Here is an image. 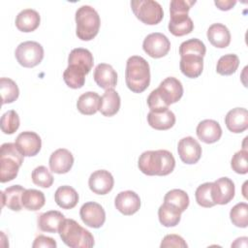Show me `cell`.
Masks as SVG:
<instances>
[{"instance_id": "obj_18", "label": "cell", "mask_w": 248, "mask_h": 248, "mask_svg": "<svg viewBox=\"0 0 248 248\" xmlns=\"http://www.w3.org/2000/svg\"><path fill=\"white\" fill-rule=\"evenodd\" d=\"M93 78L97 85L105 90L113 89L117 83V74L115 70L107 63H100L96 66Z\"/></svg>"}, {"instance_id": "obj_34", "label": "cell", "mask_w": 248, "mask_h": 248, "mask_svg": "<svg viewBox=\"0 0 248 248\" xmlns=\"http://www.w3.org/2000/svg\"><path fill=\"white\" fill-rule=\"evenodd\" d=\"M189 202L188 194L181 189H172L164 197V202L176 207L181 213L187 209Z\"/></svg>"}, {"instance_id": "obj_15", "label": "cell", "mask_w": 248, "mask_h": 248, "mask_svg": "<svg viewBox=\"0 0 248 248\" xmlns=\"http://www.w3.org/2000/svg\"><path fill=\"white\" fill-rule=\"evenodd\" d=\"M114 205L122 214L127 216L133 215L138 212L140 207V199L134 191H122L115 197Z\"/></svg>"}, {"instance_id": "obj_4", "label": "cell", "mask_w": 248, "mask_h": 248, "mask_svg": "<svg viewBox=\"0 0 248 248\" xmlns=\"http://www.w3.org/2000/svg\"><path fill=\"white\" fill-rule=\"evenodd\" d=\"M23 155L16 143L6 142L0 149V181L2 183L16 177L18 170L23 163Z\"/></svg>"}, {"instance_id": "obj_10", "label": "cell", "mask_w": 248, "mask_h": 248, "mask_svg": "<svg viewBox=\"0 0 248 248\" xmlns=\"http://www.w3.org/2000/svg\"><path fill=\"white\" fill-rule=\"evenodd\" d=\"M159 96L164 101V103L169 107L180 100L183 95V86L180 80L173 77H169L165 78L156 88Z\"/></svg>"}, {"instance_id": "obj_27", "label": "cell", "mask_w": 248, "mask_h": 248, "mask_svg": "<svg viewBox=\"0 0 248 248\" xmlns=\"http://www.w3.org/2000/svg\"><path fill=\"white\" fill-rule=\"evenodd\" d=\"M168 27L172 35L180 37L191 33L194 29V23L188 14L172 15Z\"/></svg>"}, {"instance_id": "obj_39", "label": "cell", "mask_w": 248, "mask_h": 248, "mask_svg": "<svg viewBox=\"0 0 248 248\" xmlns=\"http://www.w3.org/2000/svg\"><path fill=\"white\" fill-rule=\"evenodd\" d=\"M212 182H205L200 185L196 192V202L199 205L202 207H212L215 205V202L212 200Z\"/></svg>"}, {"instance_id": "obj_45", "label": "cell", "mask_w": 248, "mask_h": 248, "mask_svg": "<svg viewBox=\"0 0 248 248\" xmlns=\"http://www.w3.org/2000/svg\"><path fill=\"white\" fill-rule=\"evenodd\" d=\"M147 105L148 108H150V110H156V109H161V108H169L164 101L161 99V97L159 96L158 92L156 89L152 90L147 98Z\"/></svg>"}, {"instance_id": "obj_20", "label": "cell", "mask_w": 248, "mask_h": 248, "mask_svg": "<svg viewBox=\"0 0 248 248\" xmlns=\"http://www.w3.org/2000/svg\"><path fill=\"white\" fill-rule=\"evenodd\" d=\"M227 128L235 134L242 133L248 128V111L244 108H234L231 109L226 117Z\"/></svg>"}, {"instance_id": "obj_19", "label": "cell", "mask_w": 248, "mask_h": 248, "mask_svg": "<svg viewBox=\"0 0 248 248\" xmlns=\"http://www.w3.org/2000/svg\"><path fill=\"white\" fill-rule=\"evenodd\" d=\"M196 133L202 141L205 143H214L221 139L222 128L217 121L204 119L198 124Z\"/></svg>"}, {"instance_id": "obj_33", "label": "cell", "mask_w": 248, "mask_h": 248, "mask_svg": "<svg viewBox=\"0 0 248 248\" xmlns=\"http://www.w3.org/2000/svg\"><path fill=\"white\" fill-rule=\"evenodd\" d=\"M21 202L24 208L30 211H37L45 205L46 198L42 191L36 189H26L22 195Z\"/></svg>"}, {"instance_id": "obj_44", "label": "cell", "mask_w": 248, "mask_h": 248, "mask_svg": "<svg viewBox=\"0 0 248 248\" xmlns=\"http://www.w3.org/2000/svg\"><path fill=\"white\" fill-rule=\"evenodd\" d=\"M161 248H167V247H181L186 248L188 245L185 242V240L177 234H167L162 242H161Z\"/></svg>"}, {"instance_id": "obj_14", "label": "cell", "mask_w": 248, "mask_h": 248, "mask_svg": "<svg viewBox=\"0 0 248 248\" xmlns=\"http://www.w3.org/2000/svg\"><path fill=\"white\" fill-rule=\"evenodd\" d=\"M114 179L111 173L106 170H98L91 173L88 179L90 190L98 195H106L113 188Z\"/></svg>"}, {"instance_id": "obj_22", "label": "cell", "mask_w": 248, "mask_h": 248, "mask_svg": "<svg viewBox=\"0 0 248 248\" xmlns=\"http://www.w3.org/2000/svg\"><path fill=\"white\" fill-rule=\"evenodd\" d=\"M207 39L212 46L218 48H225L231 43V33L227 26L222 23H213L206 33Z\"/></svg>"}, {"instance_id": "obj_29", "label": "cell", "mask_w": 248, "mask_h": 248, "mask_svg": "<svg viewBox=\"0 0 248 248\" xmlns=\"http://www.w3.org/2000/svg\"><path fill=\"white\" fill-rule=\"evenodd\" d=\"M100 99L98 93L88 91L81 94L77 102V108L78 111L85 115L95 114L99 110Z\"/></svg>"}, {"instance_id": "obj_1", "label": "cell", "mask_w": 248, "mask_h": 248, "mask_svg": "<svg viewBox=\"0 0 248 248\" xmlns=\"http://www.w3.org/2000/svg\"><path fill=\"white\" fill-rule=\"evenodd\" d=\"M138 167L146 175L165 176L174 170L175 159L170 151L165 149L148 150L140 156Z\"/></svg>"}, {"instance_id": "obj_24", "label": "cell", "mask_w": 248, "mask_h": 248, "mask_svg": "<svg viewBox=\"0 0 248 248\" xmlns=\"http://www.w3.org/2000/svg\"><path fill=\"white\" fill-rule=\"evenodd\" d=\"M41 17L37 11L24 9L16 17V26L21 32H32L40 25Z\"/></svg>"}, {"instance_id": "obj_25", "label": "cell", "mask_w": 248, "mask_h": 248, "mask_svg": "<svg viewBox=\"0 0 248 248\" xmlns=\"http://www.w3.org/2000/svg\"><path fill=\"white\" fill-rule=\"evenodd\" d=\"M26 189L20 185H13L6 188L2 194V206L6 205L13 211H20L22 205V195Z\"/></svg>"}, {"instance_id": "obj_13", "label": "cell", "mask_w": 248, "mask_h": 248, "mask_svg": "<svg viewBox=\"0 0 248 248\" xmlns=\"http://www.w3.org/2000/svg\"><path fill=\"white\" fill-rule=\"evenodd\" d=\"M234 183L228 177H221L212 182V200L215 204H227L234 197Z\"/></svg>"}, {"instance_id": "obj_42", "label": "cell", "mask_w": 248, "mask_h": 248, "mask_svg": "<svg viewBox=\"0 0 248 248\" xmlns=\"http://www.w3.org/2000/svg\"><path fill=\"white\" fill-rule=\"evenodd\" d=\"M247 150L242 149L234 153L231 161V167L232 170L239 174H245L248 171V165H247Z\"/></svg>"}, {"instance_id": "obj_23", "label": "cell", "mask_w": 248, "mask_h": 248, "mask_svg": "<svg viewBox=\"0 0 248 248\" xmlns=\"http://www.w3.org/2000/svg\"><path fill=\"white\" fill-rule=\"evenodd\" d=\"M64 220L65 216L61 212L57 210H49L42 213L38 217V227L43 232L55 233L58 232Z\"/></svg>"}, {"instance_id": "obj_17", "label": "cell", "mask_w": 248, "mask_h": 248, "mask_svg": "<svg viewBox=\"0 0 248 248\" xmlns=\"http://www.w3.org/2000/svg\"><path fill=\"white\" fill-rule=\"evenodd\" d=\"M147 122L155 130H168L174 125L175 115L169 108L150 110L147 114Z\"/></svg>"}, {"instance_id": "obj_6", "label": "cell", "mask_w": 248, "mask_h": 248, "mask_svg": "<svg viewBox=\"0 0 248 248\" xmlns=\"http://www.w3.org/2000/svg\"><path fill=\"white\" fill-rule=\"evenodd\" d=\"M131 8L136 17L144 24H158L164 16L162 6L154 0H133Z\"/></svg>"}, {"instance_id": "obj_40", "label": "cell", "mask_w": 248, "mask_h": 248, "mask_svg": "<svg viewBox=\"0 0 248 248\" xmlns=\"http://www.w3.org/2000/svg\"><path fill=\"white\" fill-rule=\"evenodd\" d=\"M19 127V116L14 109L6 111L1 117V130L4 134L12 135Z\"/></svg>"}, {"instance_id": "obj_16", "label": "cell", "mask_w": 248, "mask_h": 248, "mask_svg": "<svg viewBox=\"0 0 248 248\" xmlns=\"http://www.w3.org/2000/svg\"><path fill=\"white\" fill-rule=\"evenodd\" d=\"M49 169L59 174L67 173L74 165V156L66 148H59L51 153L49 157Z\"/></svg>"}, {"instance_id": "obj_11", "label": "cell", "mask_w": 248, "mask_h": 248, "mask_svg": "<svg viewBox=\"0 0 248 248\" xmlns=\"http://www.w3.org/2000/svg\"><path fill=\"white\" fill-rule=\"evenodd\" d=\"M177 152L183 163L192 165L196 164L201 159L202 147L194 138L185 137L179 140Z\"/></svg>"}, {"instance_id": "obj_2", "label": "cell", "mask_w": 248, "mask_h": 248, "mask_svg": "<svg viewBox=\"0 0 248 248\" xmlns=\"http://www.w3.org/2000/svg\"><path fill=\"white\" fill-rule=\"evenodd\" d=\"M125 80L128 88L132 92H143L150 83V68L148 62L139 55L129 57L126 63Z\"/></svg>"}, {"instance_id": "obj_43", "label": "cell", "mask_w": 248, "mask_h": 248, "mask_svg": "<svg viewBox=\"0 0 248 248\" xmlns=\"http://www.w3.org/2000/svg\"><path fill=\"white\" fill-rule=\"evenodd\" d=\"M195 3L194 0H172L170 4V16L188 14Z\"/></svg>"}, {"instance_id": "obj_32", "label": "cell", "mask_w": 248, "mask_h": 248, "mask_svg": "<svg viewBox=\"0 0 248 248\" xmlns=\"http://www.w3.org/2000/svg\"><path fill=\"white\" fill-rule=\"evenodd\" d=\"M158 217L160 223L165 227H174L178 225L181 219V212L174 206L163 202L158 209Z\"/></svg>"}, {"instance_id": "obj_26", "label": "cell", "mask_w": 248, "mask_h": 248, "mask_svg": "<svg viewBox=\"0 0 248 248\" xmlns=\"http://www.w3.org/2000/svg\"><path fill=\"white\" fill-rule=\"evenodd\" d=\"M120 97L114 89H108L105 91L100 99L99 111L105 116H112L116 114L120 108Z\"/></svg>"}, {"instance_id": "obj_30", "label": "cell", "mask_w": 248, "mask_h": 248, "mask_svg": "<svg viewBox=\"0 0 248 248\" xmlns=\"http://www.w3.org/2000/svg\"><path fill=\"white\" fill-rule=\"evenodd\" d=\"M94 59L92 53L82 47H77L71 50L69 56H68V65H77L78 67H81L86 71L88 74L90 70L93 67Z\"/></svg>"}, {"instance_id": "obj_37", "label": "cell", "mask_w": 248, "mask_h": 248, "mask_svg": "<svg viewBox=\"0 0 248 248\" xmlns=\"http://www.w3.org/2000/svg\"><path fill=\"white\" fill-rule=\"evenodd\" d=\"M232 223L238 228H246L248 226V204L246 202H238L230 212Z\"/></svg>"}, {"instance_id": "obj_12", "label": "cell", "mask_w": 248, "mask_h": 248, "mask_svg": "<svg viewBox=\"0 0 248 248\" xmlns=\"http://www.w3.org/2000/svg\"><path fill=\"white\" fill-rule=\"evenodd\" d=\"M16 145L23 156L32 157L37 155L42 147V140L40 136L31 131L20 133L16 139Z\"/></svg>"}, {"instance_id": "obj_41", "label": "cell", "mask_w": 248, "mask_h": 248, "mask_svg": "<svg viewBox=\"0 0 248 248\" xmlns=\"http://www.w3.org/2000/svg\"><path fill=\"white\" fill-rule=\"evenodd\" d=\"M31 177L34 184L43 188H48L53 183V176L45 166L35 168L32 171Z\"/></svg>"}, {"instance_id": "obj_3", "label": "cell", "mask_w": 248, "mask_h": 248, "mask_svg": "<svg viewBox=\"0 0 248 248\" xmlns=\"http://www.w3.org/2000/svg\"><path fill=\"white\" fill-rule=\"evenodd\" d=\"M62 241L72 248H89L94 245V237L74 219H65L59 228Z\"/></svg>"}, {"instance_id": "obj_28", "label": "cell", "mask_w": 248, "mask_h": 248, "mask_svg": "<svg viewBox=\"0 0 248 248\" xmlns=\"http://www.w3.org/2000/svg\"><path fill=\"white\" fill-rule=\"evenodd\" d=\"M54 200L59 207L71 209L78 202V194L73 187L64 185L57 188L54 194Z\"/></svg>"}, {"instance_id": "obj_35", "label": "cell", "mask_w": 248, "mask_h": 248, "mask_svg": "<svg viewBox=\"0 0 248 248\" xmlns=\"http://www.w3.org/2000/svg\"><path fill=\"white\" fill-rule=\"evenodd\" d=\"M0 93L2 104H10L15 102L19 95V89L16 83L9 78H0Z\"/></svg>"}, {"instance_id": "obj_5", "label": "cell", "mask_w": 248, "mask_h": 248, "mask_svg": "<svg viewBox=\"0 0 248 248\" xmlns=\"http://www.w3.org/2000/svg\"><path fill=\"white\" fill-rule=\"evenodd\" d=\"M76 34L82 41H90L99 32L101 20L97 11L88 5L79 7L76 12Z\"/></svg>"}, {"instance_id": "obj_36", "label": "cell", "mask_w": 248, "mask_h": 248, "mask_svg": "<svg viewBox=\"0 0 248 248\" xmlns=\"http://www.w3.org/2000/svg\"><path fill=\"white\" fill-rule=\"evenodd\" d=\"M239 66V58L236 54H225L217 62L216 71L222 76H231L234 74Z\"/></svg>"}, {"instance_id": "obj_9", "label": "cell", "mask_w": 248, "mask_h": 248, "mask_svg": "<svg viewBox=\"0 0 248 248\" xmlns=\"http://www.w3.org/2000/svg\"><path fill=\"white\" fill-rule=\"evenodd\" d=\"M79 216L86 226L94 229L101 228L106 221L104 207L95 202L83 203L79 210Z\"/></svg>"}, {"instance_id": "obj_47", "label": "cell", "mask_w": 248, "mask_h": 248, "mask_svg": "<svg viewBox=\"0 0 248 248\" xmlns=\"http://www.w3.org/2000/svg\"><path fill=\"white\" fill-rule=\"evenodd\" d=\"M214 4L218 7V9L222 10V11H229L231 10L235 4H236V1H232V0H216L214 2Z\"/></svg>"}, {"instance_id": "obj_8", "label": "cell", "mask_w": 248, "mask_h": 248, "mask_svg": "<svg viewBox=\"0 0 248 248\" xmlns=\"http://www.w3.org/2000/svg\"><path fill=\"white\" fill-rule=\"evenodd\" d=\"M142 48L150 57L161 58L169 53L170 42L166 35L155 32L145 37L142 43Z\"/></svg>"}, {"instance_id": "obj_46", "label": "cell", "mask_w": 248, "mask_h": 248, "mask_svg": "<svg viewBox=\"0 0 248 248\" xmlns=\"http://www.w3.org/2000/svg\"><path fill=\"white\" fill-rule=\"evenodd\" d=\"M57 246L56 244V241L51 238V237H48V236H46V235H38L33 244H32V247L33 248H40V247H47V248H55Z\"/></svg>"}, {"instance_id": "obj_7", "label": "cell", "mask_w": 248, "mask_h": 248, "mask_svg": "<svg viewBox=\"0 0 248 248\" xmlns=\"http://www.w3.org/2000/svg\"><path fill=\"white\" fill-rule=\"evenodd\" d=\"M15 55L21 66L33 68L42 62L44 58V47L37 42L26 41L17 46Z\"/></svg>"}, {"instance_id": "obj_21", "label": "cell", "mask_w": 248, "mask_h": 248, "mask_svg": "<svg viewBox=\"0 0 248 248\" xmlns=\"http://www.w3.org/2000/svg\"><path fill=\"white\" fill-rule=\"evenodd\" d=\"M179 67L184 76L196 78L202 73L203 57L197 54H185L181 56Z\"/></svg>"}, {"instance_id": "obj_38", "label": "cell", "mask_w": 248, "mask_h": 248, "mask_svg": "<svg viewBox=\"0 0 248 248\" xmlns=\"http://www.w3.org/2000/svg\"><path fill=\"white\" fill-rule=\"evenodd\" d=\"M205 52L206 47L204 44L197 38L187 40L183 42L179 46L180 56H183L185 54H197L203 57L205 55Z\"/></svg>"}, {"instance_id": "obj_31", "label": "cell", "mask_w": 248, "mask_h": 248, "mask_svg": "<svg viewBox=\"0 0 248 248\" xmlns=\"http://www.w3.org/2000/svg\"><path fill=\"white\" fill-rule=\"evenodd\" d=\"M86 71L77 65H68L63 73V79L67 86L73 89L81 88L85 82Z\"/></svg>"}]
</instances>
